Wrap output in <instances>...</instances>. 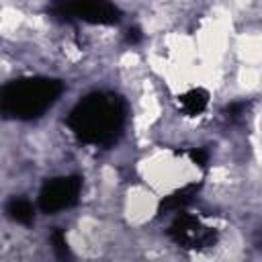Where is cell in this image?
<instances>
[{"label":"cell","instance_id":"cell-1","mask_svg":"<svg viewBox=\"0 0 262 262\" xmlns=\"http://www.w3.org/2000/svg\"><path fill=\"white\" fill-rule=\"evenodd\" d=\"M141 170H143L145 182H149L154 190L166 192V194L194 182V178L199 176L196 164L176 151L154 154L151 158L145 160Z\"/></svg>","mask_w":262,"mask_h":262}]
</instances>
